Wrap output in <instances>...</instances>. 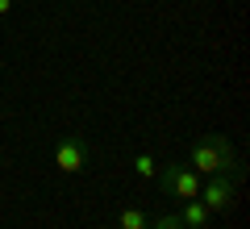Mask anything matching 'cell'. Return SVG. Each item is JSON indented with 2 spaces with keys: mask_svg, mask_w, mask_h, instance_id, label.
<instances>
[{
  "mask_svg": "<svg viewBox=\"0 0 250 229\" xmlns=\"http://www.w3.org/2000/svg\"><path fill=\"white\" fill-rule=\"evenodd\" d=\"M192 171L196 175H238V154H233V142L225 133H205V138L192 146Z\"/></svg>",
  "mask_w": 250,
  "mask_h": 229,
  "instance_id": "6da1fadb",
  "label": "cell"
},
{
  "mask_svg": "<svg viewBox=\"0 0 250 229\" xmlns=\"http://www.w3.org/2000/svg\"><path fill=\"white\" fill-rule=\"evenodd\" d=\"M159 187L167 196H175V200H192V196H200V175L192 167H179V163H167V167L159 171Z\"/></svg>",
  "mask_w": 250,
  "mask_h": 229,
  "instance_id": "7a4b0ae2",
  "label": "cell"
},
{
  "mask_svg": "<svg viewBox=\"0 0 250 229\" xmlns=\"http://www.w3.org/2000/svg\"><path fill=\"white\" fill-rule=\"evenodd\" d=\"M200 204H205L208 212H225L233 204V179L229 175H208L205 184H200Z\"/></svg>",
  "mask_w": 250,
  "mask_h": 229,
  "instance_id": "3957f363",
  "label": "cell"
},
{
  "mask_svg": "<svg viewBox=\"0 0 250 229\" xmlns=\"http://www.w3.org/2000/svg\"><path fill=\"white\" fill-rule=\"evenodd\" d=\"M54 163H59V171H67V175H80V171L88 167V146H83L80 138H59Z\"/></svg>",
  "mask_w": 250,
  "mask_h": 229,
  "instance_id": "277c9868",
  "label": "cell"
},
{
  "mask_svg": "<svg viewBox=\"0 0 250 229\" xmlns=\"http://www.w3.org/2000/svg\"><path fill=\"white\" fill-rule=\"evenodd\" d=\"M179 221H184V229H208V221H213V212L200 204V196H192V200H184V208L175 212Z\"/></svg>",
  "mask_w": 250,
  "mask_h": 229,
  "instance_id": "5b68a950",
  "label": "cell"
},
{
  "mask_svg": "<svg viewBox=\"0 0 250 229\" xmlns=\"http://www.w3.org/2000/svg\"><path fill=\"white\" fill-rule=\"evenodd\" d=\"M117 229H150V217H146L142 208H121V217H117Z\"/></svg>",
  "mask_w": 250,
  "mask_h": 229,
  "instance_id": "8992f818",
  "label": "cell"
},
{
  "mask_svg": "<svg viewBox=\"0 0 250 229\" xmlns=\"http://www.w3.org/2000/svg\"><path fill=\"white\" fill-rule=\"evenodd\" d=\"M134 175H142V179H154V175H159L154 154H138V159H134Z\"/></svg>",
  "mask_w": 250,
  "mask_h": 229,
  "instance_id": "52a82bcc",
  "label": "cell"
},
{
  "mask_svg": "<svg viewBox=\"0 0 250 229\" xmlns=\"http://www.w3.org/2000/svg\"><path fill=\"white\" fill-rule=\"evenodd\" d=\"M150 229H184V221H179L175 212H163V217L150 221Z\"/></svg>",
  "mask_w": 250,
  "mask_h": 229,
  "instance_id": "ba28073f",
  "label": "cell"
},
{
  "mask_svg": "<svg viewBox=\"0 0 250 229\" xmlns=\"http://www.w3.org/2000/svg\"><path fill=\"white\" fill-rule=\"evenodd\" d=\"M13 9V0H0V17H4V13H9Z\"/></svg>",
  "mask_w": 250,
  "mask_h": 229,
  "instance_id": "9c48e42d",
  "label": "cell"
}]
</instances>
